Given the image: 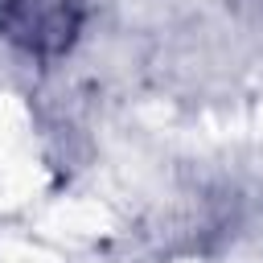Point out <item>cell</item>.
I'll list each match as a JSON object with an SVG mask.
<instances>
[{"label":"cell","instance_id":"6da1fadb","mask_svg":"<svg viewBox=\"0 0 263 263\" xmlns=\"http://www.w3.org/2000/svg\"><path fill=\"white\" fill-rule=\"evenodd\" d=\"M86 25V0H0V37L33 58H62Z\"/></svg>","mask_w":263,"mask_h":263}]
</instances>
